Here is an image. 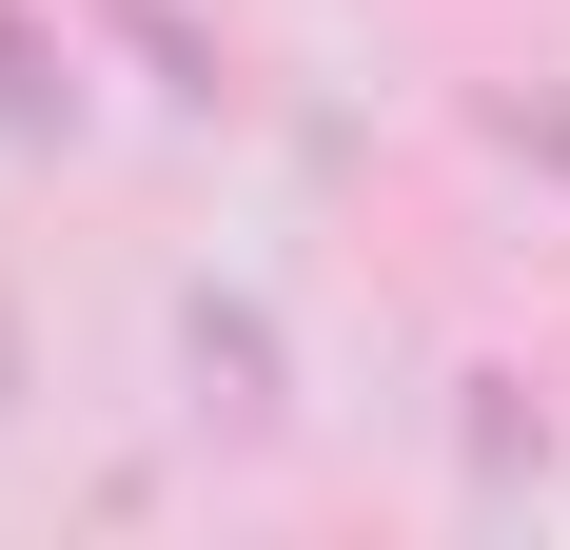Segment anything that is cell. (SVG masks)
<instances>
[{
  "mask_svg": "<svg viewBox=\"0 0 570 550\" xmlns=\"http://www.w3.org/2000/svg\"><path fill=\"white\" fill-rule=\"evenodd\" d=\"M0 413H20V315H0Z\"/></svg>",
  "mask_w": 570,
  "mask_h": 550,
  "instance_id": "5",
  "label": "cell"
},
{
  "mask_svg": "<svg viewBox=\"0 0 570 550\" xmlns=\"http://www.w3.org/2000/svg\"><path fill=\"white\" fill-rule=\"evenodd\" d=\"M177 354H197V413H236V433H276V413H295V393H276V315H256V295H197Z\"/></svg>",
  "mask_w": 570,
  "mask_h": 550,
  "instance_id": "1",
  "label": "cell"
},
{
  "mask_svg": "<svg viewBox=\"0 0 570 550\" xmlns=\"http://www.w3.org/2000/svg\"><path fill=\"white\" fill-rule=\"evenodd\" d=\"M99 20H118V40H138V59H158V99H197V118L236 99V59L197 40V20H177V0H99Z\"/></svg>",
  "mask_w": 570,
  "mask_h": 550,
  "instance_id": "3",
  "label": "cell"
},
{
  "mask_svg": "<svg viewBox=\"0 0 570 550\" xmlns=\"http://www.w3.org/2000/svg\"><path fill=\"white\" fill-rule=\"evenodd\" d=\"M0 138H79V40L40 0H0Z\"/></svg>",
  "mask_w": 570,
  "mask_h": 550,
  "instance_id": "2",
  "label": "cell"
},
{
  "mask_svg": "<svg viewBox=\"0 0 570 550\" xmlns=\"http://www.w3.org/2000/svg\"><path fill=\"white\" fill-rule=\"evenodd\" d=\"M512 452H551V413H531L512 374H472V472H512Z\"/></svg>",
  "mask_w": 570,
  "mask_h": 550,
  "instance_id": "4",
  "label": "cell"
}]
</instances>
